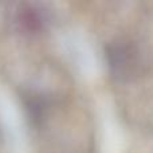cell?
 <instances>
[{
  "label": "cell",
  "instance_id": "6da1fadb",
  "mask_svg": "<svg viewBox=\"0 0 153 153\" xmlns=\"http://www.w3.org/2000/svg\"><path fill=\"white\" fill-rule=\"evenodd\" d=\"M108 63L117 78L133 75L138 67V53L132 43L114 42L106 48Z\"/></svg>",
  "mask_w": 153,
  "mask_h": 153
},
{
  "label": "cell",
  "instance_id": "7a4b0ae2",
  "mask_svg": "<svg viewBox=\"0 0 153 153\" xmlns=\"http://www.w3.org/2000/svg\"><path fill=\"white\" fill-rule=\"evenodd\" d=\"M45 15L38 8L27 5L19 12V22L27 31H39L45 24Z\"/></svg>",
  "mask_w": 153,
  "mask_h": 153
}]
</instances>
